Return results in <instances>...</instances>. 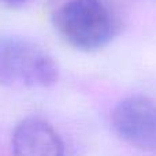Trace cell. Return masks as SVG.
<instances>
[{"mask_svg": "<svg viewBox=\"0 0 156 156\" xmlns=\"http://www.w3.org/2000/svg\"><path fill=\"white\" fill-rule=\"evenodd\" d=\"M59 77L54 58L36 43L15 34H0V83L48 88Z\"/></svg>", "mask_w": 156, "mask_h": 156, "instance_id": "cell-1", "label": "cell"}, {"mask_svg": "<svg viewBox=\"0 0 156 156\" xmlns=\"http://www.w3.org/2000/svg\"><path fill=\"white\" fill-rule=\"evenodd\" d=\"M58 33L80 51H97L115 34V21L103 0H70L55 14Z\"/></svg>", "mask_w": 156, "mask_h": 156, "instance_id": "cell-2", "label": "cell"}, {"mask_svg": "<svg viewBox=\"0 0 156 156\" xmlns=\"http://www.w3.org/2000/svg\"><path fill=\"white\" fill-rule=\"evenodd\" d=\"M111 122L116 134L144 151H156V101L147 96H130L115 105Z\"/></svg>", "mask_w": 156, "mask_h": 156, "instance_id": "cell-3", "label": "cell"}, {"mask_svg": "<svg viewBox=\"0 0 156 156\" xmlns=\"http://www.w3.org/2000/svg\"><path fill=\"white\" fill-rule=\"evenodd\" d=\"M12 156H65V147L48 122L29 116L14 130Z\"/></svg>", "mask_w": 156, "mask_h": 156, "instance_id": "cell-4", "label": "cell"}, {"mask_svg": "<svg viewBox=\"0 0 156 156\" xmlns=\"http://www.w3.org/2000/svg\"><path fill=\"white\" fill-rule=\"evenodd\" d=\"M4 3H7V4H11V5H19L22 4V3H25L26 0H3Z\"/></svg>", "mask_w": 156, "mask_h": 156, "instance_id": "cell-5", "label": "cell"}]
</instances>
